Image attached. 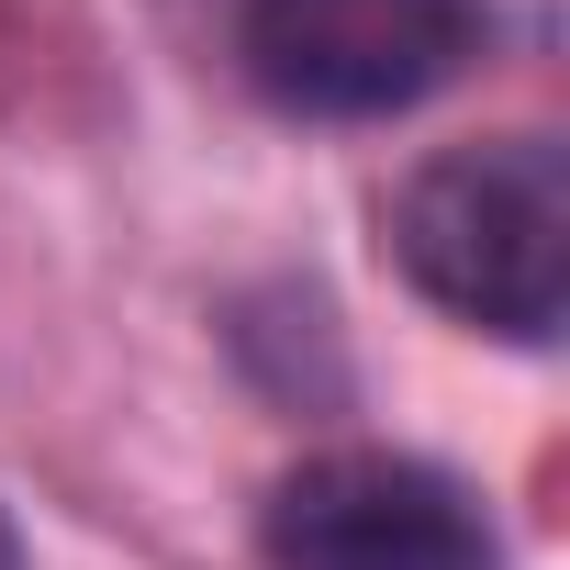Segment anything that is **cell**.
Returning <instances> with one entry per match:
<instances>
[{"mask_svg": "<svg viewBox=\"0 0 570 570\" xmlns=\"http://www.w3.org/2000/svg\"><path fill=\"white\" fill-rule=\"evenodd\" d=\"M0 570H23V537H12V514H0Z\"/></svg>", "mask_w": 570, "mask_h": 570, "instance_id": "cell-4", "label": "cell"}, {"mask_svg": "<svg viewBox=\"0 0 570 570\" xmlns=\"http://www.w3.org/2000/svg\"><path fill=\"white\" fill-rule=\"evenodd\" d=\"M492 46V0H246L235 57L303 124H392Z\"/></svg>", "mask_w": 570, "mask_h": 570, "instance_id": "cell-2", "label": "cell"}, {"mask_svg": "<svg viewBox=\"0 0 570 570\" xmlns=\"http://www.w3.org/2000/svg\"><path fill=\"white\" fill-rule=\"evenodd\" d=\"M392 268L414 292L503 347H548L559 303H570V157L559 135H492V146H448L425 157L392 213Z\"/></svg>", "mask_w": 570, "mask_h": 570, "instance_id": "cell-1", "label": "cell"}, {"mask_svg": "<svg viewBox=\"0 0 570 570\" xmlns=\"http://www.w3.org/2000/svg\"><path fill=\"white\" fill-rule=\"evenodd\" d=\"M257 548L268 570H503L492 514L448 470L392 459V448L303 459L257 503Z\"/></svg>", "mask_w": 570, "mask_h": 570, "instance_id": "cell-3", "label": "cell"}]
</instances>
